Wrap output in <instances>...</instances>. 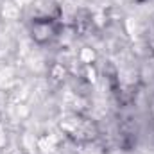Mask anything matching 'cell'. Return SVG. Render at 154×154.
I'll return each mask as SVG.
<instances>
[{"instance_id": "6da1fadb", "label": "cell", "mask_w": 154, "mask_h": 154, "mask_svg": "<svg viewBox=\"0 0 154 154\" xmlns=\"http://www.w3.org/2000/svg\"><path fill=\"white\" fill-rule=\"evenodd\" d=\"M52 34H54V27H52L50 20H45V22L36 20L32 23V38L36 39V41L43 43V41H47V39L50 38Z\"/></svg>"}]
</instances>
